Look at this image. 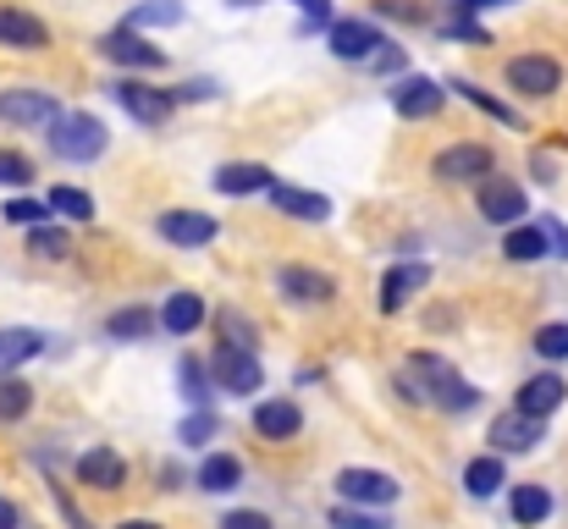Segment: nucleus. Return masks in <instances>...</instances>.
<instances>
[{"instance_id":"nucleus-1","label":"nucleus","mask_w":568,"mask_h":529,"mask_svg":"<svg viewBox=\"0 0 568 529\" xmlns=\"http://www.w3.org/2000/svg\"><path fill=\"white\" fill-rule=\"evenodd\" d=\"M403 397L408 403H436L447 414H469L480 403V391L469 380H458V369L436 353H414L408 358V375H403Z\"/></svg>"},{"instance_id":"nucleus-2","label":"nucleus","mask_w":568,"mask_h":529,"mask_svg":"<svg viewBox=\"0 0 568 529\" xmlns=\"http://www.w3.org/2000/svg\"><path fill=\"white\" fill-rule=\"evenodd\" d=\"M105 144H111V133H105V122L89 116V111H61V116L50 122V150H55L61 161H72V166L100 161Z\"/></svg>"},{"instance_id":"nucleus-3","label":"nucleus","mask_w":568,"mask_h":529,"mask_svg":"<svg viewBox=\"0 0 568 529\" xmlns=\"http://www.w3.org/2000/svg\"><path fill=\"white\" fill-rule=\"evenodd\" d=\"M204 369H210V380H215V386H226L232 397H254V391L265 386V369H260V358H254V353L215 348Z\"/></svg>"},{"instance_id":"nucleus-4","label":"nucleus","mask_w":568,"mask_h":529,"mask_svg":"<svg viewBox=\"0 0 568 529\" xmlns=\"http://www.w3.org/2000/svg\"><path fill=\"white\" fill-rule=\"evenodd\" d=\"M100 55L116 61V67H128V72H155V67H166V50L150 44L139 28H111V33L100 39Z\"/></svg>"},{"instance_id":"nucleus-5","label":"nucleus","mask_w":568,"mask_h":529,"mask_svg":"<svg viewBox=\"0 0 568 529\" xmlns=\"http://www.w3.org/2000/svg\"><path fill=\"white\" fill-rule=\"evenodd\" d=\"M475 199H480V215H486L491 226H519L525 210H530V204H525V187H519L514 176H497V172L480 176V193H475Z\"/></svg>"},{"instance_id":"nucleus-6","label":"nucleus","mask_w":568,"mask_h":529,"mask_svg":"<svg viewBox=\"0 0 568 529\" xmlns=\"http://www.w3.org/2000/svg\"><path fill=\"white\" fill-rule=\"evenodd\" d=\"M503 78H508L514 94H530V100H547V94L564 89V67L552 55H514Z\"/></svg>"},{"instance_id":"nucleus-7","label":"nucleus","mask_w":568,"mask_h":529,"mask_svg":"<svg viewBox=\"0 0 568 529\" xmlns=\"http://www.w3.org/2000/svg\"><path fill=\"white\" fill-rule=\"evenodd\" d=\"M111 100H116L133 122H144V128H161V122L172 116V105H178V94L150 89V83H139V78H122V83L111 89Z\"/></svg>"},{"instance_id":"nucleus-8","label":"nucleus","mask_w":568,"mask_h":529,"mask_svg":"<svg viewBox=\"0 0 568 529\" xmlns=\"http://www.w3.org/2000/svg\"><path fill=\"white\" fill-rule=\"evenodd\" d=\"M397 480L392 475H381V469H343L337 475V497L348 502V508H392L397 502Z\"/></svg>"},{"instance_id":"nucleus-9","label":"nucleus","mask_w":568,"mask_h":529,"mask_svg":"<svg viewBox=\"0 0 568 529\" xmlns=\"http://www.w3.org/2000/svg\"><path fill=\"white\" fill-rule=\"evenodd\" d=\"M486 441H491L497 452H536V447L547 441V425H541V419H530V414H519V408H508V414H497V419H491Z\"/></svg>"},{"instance_id":"nucleus-10","label":"nucleus","mask_w":568,"mask_h":529,"mask_svg":"<svg viewBox=\"0 0 568 529\" xmlns=\"http://www.w3.org/2000/svg\"><path fill=\"white\" fill-rule=\"evenodd\" d=\"M155 226H161V237H166L172 248H204V243L221 237V221L204 215V210H166Z\"/></svg>"},{"instance_id":"nucleus-11","label":"nucleus","mask_w":568,"mask_h":529,"mask_svg":"<svg viewBox=\"0 0 568 529\" xmlns=\"http://www.w3.org/2000/svg\"><path fill=\"white\" fill-rule=\"evenodd\" d=\"M55 116L61 111L44 89H6L0 94V122H11V128H50Z\"/></svg>"},{"instance_id":"nucleus-12","label":"nucleus","mask_w":568,"mask_h":529,"mask_svg":"<svg viewBox=\"0 0 568 529\" xmlns=\"http://www.w3.org/2000/svg\"><path fill=\"white\" fill-rule=\"evenodd\" d=\"M442 100H447V89L430 83V78H403V83H392V111H397L403 122H425V116H436Z\"/></svg>"},{"instance_id":"nucleus-13","label":"nucleus","mask_w":568,"mask_h":529,"mask_svg":"<svg viewBox=\"0 0 568 529\" xmlns=\"http://www.w3.org/2000/svg\"><path fill=\"white\" fill-rule=\"evenodd\" d=\"M72 475H78L83 486H94V491H122V486H128V458H122L116 447H89V452L72 464Z\"/></svg>"},{"instance_id":"nucleus-14","label":"nucleus","mask_w":568,"mask_h":529,"mask_svg":"<svg viewBox=\"0 0 568 529\" xmlns=\"http://www.w3.org/2000/svg\"><path fill=\"white\" fill-rule=\"evenodd\" d=\"M425 282H430V265H425V260L386 265V276H381V309H386V315H403V304H408Z\"/></svg>"},{"instance_id":"nucleus-15","label":"nucleus","mask_w":568,"mask_h":529,"mask_svg":"<svg viewBox=\"0 0 568 529\" xmlns=\"http://www.w3.org/2000/svg\"><path fill=\"white\" fill-rule=\"evenodd\" d=\"M491 172V150L486 144H453L430 161V176L436 182H475V176Z\"/></svg>"},{"instance_id":"nucleus-16","label":"nucleus","mask_w":568,"mask_h":529,"mask_svg":"<svg viewBox=\"0 0 568 529\" xmlns=\"http://www.w3.org/2000/svg\"><path fill=\"white\" fill-rule=\"evenodd\" d=\"M276 287H282V298H293V304H332V276H321V271H310V265H282L276 271Z\"/></svg>"},{"instance_id":"nucleus-17","label":"nucleus","mask_w":568,"mask_h":529,"mask_svg":"<svg viewBox=\"0 0 568 529\" xmlns=\"http://www.w3.org/2000/svg\"><path fill=\"white\" fill-rule=\"evenodd\" d=\"M254 430H260L265 441H293V436L304 430V414H298L293 397H265V403L254 408Z\"/></svg>"},{"instance_id":"nucleus-18","label":"nucleus","mask_w":568,"mask_h":529,"mask_svg":"<svg viewBox=\"0 0 568 529\" xmlns=\"http://www.w3.org/2000/svg\"><path fill=\"white\" fill-rule=\"evenodd\" d=\"M210 182H215V193H226V199H248V193H271V187H276V172H271V166H254V161H232V166H221Z\"/></svg>"},{"instance_id":"nucleus-19","label":"nucleus","mask_w":568,"mask_h":529,"mask_svg":"<svg viewBox=\"0 0 568 529\" xmlns=\"http://www.w3.org/2000/svg\"><path fill=\"white\" fill-rule=\"evenodd\" d=\"M271 204H276L282 215H293V221H310V226L332 221V199H326V193H310V187H287V182H276V187H271Z\"/></svg>"},{"instance_id":"nucleus-20","label":"nucleus","mask_w":568,"mask_h":529,"mask_svg":"<svg viewBox=\"0 0 568 529\" xmlns=\"http://www.w3.org/2000/svg\"><path fill=\"white\" fill-rule=\"evenodd\" d=\"M564 397H568V386H564V375H530L525 386H519V414H530V419H547V414H558L564 408Z\"/></svg>"},{"instance_id":"nucleus-21","label":"nucleus","mask_w":568,"mask_h":529,"mask_svg":"<svg viewBox=\"0 0 568 529\" xmlns=\"http://www.w3.org/2000/svg\"><path fill=\"white\" fill-rule=\"evenodd\" d=\"M381 44H386V39H381L376 22H337V28H332V55H337V61H371Z\"/></svg>"},{"instance_id":"nucleus-22","label":"nucleus","mask_w":568,"mask_h":529,"mask_svg":"<svg viewBox=\"0 0 568 529\" xmlns=\"http://www.w3.org/2000/svg\"><path fill=\"white\" fill-rule=\"evenodd\" d=\"M0 44H11V50H44V44H50V28H44L33 11L0 6Z\"/></svg>"},{"instance_id":"nucleus-23","label":"nucleus","mask_w":568,"mask_h":529,"mask_svg":"<svg viewBox=\"0 0 568 529\" xmlns=\"http://www.w3.org/2000/svg\"><path fill=\"white\" fill-rule=\"evenodd\" d=\"M172 337H189V332H199L204 321H210V304L199 298V293H172L166 304H161V315H155Z\"/></svg>"},{"instance_id":"nucleus-24","label":"nucleus","mask_w":568,"mask_h":529,"mask_svg":"<svg viewBox=\"0 0 568 529\" xmlns=\"http://www.w3.org/2000/svg\"><path fill=\"white\" fill-rule=\"evenodd\" d=\"M503 486H508V464H503V452H486V458H469V464H464V491H469L475 502L497 497Z\"/></svg>"},{"instance_id":"nucleus-25","label":"nucleus","mask_w":568,"mask_h":529,"mask_svg":"<svg viewBox=\"0 0 568 529\" xmlns=\"http://www.w3.org/2000/svg\"><path fill=\"white\" fill-rule=\"evenodd\" d=\"M39 353H44V337H39L33 326H6V332H0V375L22 369V364L39 358Z\"/></svg>"},{"instance_id":"nucleus-26","label":"nucleus","mask_w":568,"mask_h":529,"mask_svg":"<svg viewBox=\"0 0 568 529\" xmlns=\"http://www.w3.org/2000/svg\"><path fill=\"white\" fill-rule=\"evenodd\" d=\"M552 491L547 486H514V497H508V513H514V525H547L552 519Z\"/></svg>"},{"instance_id":"nucleus-27","label":"nucleus","mask_w":568,"mask_h":529,"mask_svg":"<svg viewBox=\"0 0 568 529\" xmlns=\"http://www.w3.org/2000/svg\"><path fill=\"white\" fill-rule=\"evenodd\" d=\"M503 254H508V260H519V265H536V260H547V232H541V221H519V226H508V237H503Z\"/></svg>"},{"instance_id":"nucleus-28","label":"nucleus","mask_w":568,"mask_h":529,"mask_svg":"<svg viewBox=\"0 0 568 529\" xmlns=\"http://www.w3.org/2000/svg\"><path fill=\"white\" fill-rule=\"evenodd\" d=\"M199 486H204V491H215V497H226V491H237V486H243V464H237L232 452H210V458L199 464Z\"/></svg>"},{"instance_id":"nucleus-29","label":"nucleus","mask_w":568,"mask_h":529,"mask_svg":"<svg viewBox=\"0 0 568 529\" xmlns=\"http://www.w3.org/2000/svg\"><path fill=\"white\" fill-rule=\"evenodd\" d=\"M215 332H221V348L260 353V332H254V321H243L237 309H215Z\"/></svg>"},{"instance_id":"nucleus-30","label":"nucleus","mask_w":568,"mask_h":529,"mask_svg":"<svg viewBox=\"0 0 568 529\" xmlns=\"http://www.w3.org/2000/svg\"><path fill=\"white\" fill-rule=\"evenodd\" d=\"M155 326H161V321H155L150 309H139V304H133V309H116V315L105 321V337H116V343H144Z\"/></svg>"},{"instance_id":"nucleus-31","label":"nucleus","mask_w":568,"mask_h":529,"mask_svg":"<svg viewBox=\"0 0 568 529\" xmlns=\"http://www.w3.org/2000/svg\"><path fill=\"white\" fill-rule=\"evenodd\" d=\"M178 386H183V397H189L193 408H210V369H204V358H193V353H183L178 358Z\"/></svg>"},{"instance_id":"nucleus-32","label":"nucleus","mask_w":568,"mask_h":529,"mask_svg":"<svg viewBox=\"0 0 568 529\" xmlns=\"http://www.w3.org/2000/svg\"><path fill=\"white\" fill-rule=\"evenodd\" d=\"M183 22V0H144L133 6V17L122 28H178Z\"/></svg>"},{"instance_id":"nucleus-33","label":"nucleus","mask_w":568,"mask_h":529,"mask_svg":"<svg viewBox=\"0 0 568 529\" xmlns=\"http://www.w3.org/2000/svg\"><path fill=\"white\" fill-rule=\"evenodd\" d=\"M447 89H458V94H464L469 105H480L486 116H497V122H508V128L519 122V111H514V105H503V100H491V94H486L480 83H469V78H447Z\"/></svg>"},{"instance_id":"nucleus-34","label":"nucleus","mask_w":568,"mask_h":529,"mask_svg":"<svg viewBox=\"0 0 568 529\" xmlns=\"http://www.w3.org/2000/svg\"><path fill=\"white\" fill-rule=\"evenodd\" d=\"M44 204H50V215H67V221H94V199H89L83 187H55Z\"/></svg>"},{"instance_id":"nucleus-35","label":"nucleus","mask_w":568,"mask_h":529,"mask_svg":"<svg viewBox=\"0 0 568 529\" xmlns=\"http://www.w3.org/2000/svg\"><path fill=\"white\" fill-rule=\"evenodd\" d=\"M215 436H221V419H215L210 408H193L189 419L178 425V441H183V447H210Z\"/></svg>"},{"instance_id":"nucleus-36","label":"nucleus","mask_w":568,"mask_h":529,"mask_svg":"<svg viewBox=\"0 0 568 529\" xmlns=\"http://www.w3.org/2000/svg\"><path fill=\"white\" fill-rule=\"evenodd\" d=\"M530 353H536V358H547V364H564V358H568V321L541 326V332L530 337Z\"/></svg>"},{"instance_id":"nucleus-37","label":"nucleus","mask_w":568,"mask_h":529,"mask_svg":"<svg viewBox=\"0 0 568 529\" xmlns=\"http://www.w3.org/2000/svg\"><path fill=\"white\" fill-rule=\"evenodd\" d=\"M28 254H39V260H67V254H72V243H67V232H61V226H50V221H44V226H33V232H28Z\"/></svg>"},{"instance_id":"nucleus-38","label":"nucleus","mask_w":568,"mask_h":529,"mask_svg":"<svg viewBox=\"0 0 568 529\" xmlns=\"http://www.w3.org/2000/svg\"><path fill=\"white\" fill-rule=\"evenodd\" d=\"M11 226H22V232H33V226H44L50 221V204L44 199H6V210H0Z\"/></svg>"},{"instance_id":"nucleus-39","label":"nucleus","mask_w":568,"mask_h":529,"mask_svg":"<svg viewBox=\"0 0 568 529\" xmlns=\"http://www.w3.org/2000/svg\"><path fill=\"white\" fill-rule=\"evenodd\" d=\"M33 408V391L22 386V380H11V375H0V425H11V419H22Z\"/></svg>"},{"instance_id":"nucleus-40","label":"nucleus","mask_w":568,"mask_h":529,"mask_svg":"<svg viewBox=\"0 0 568 529\" xmlns=\"http://www.w3.org/2000/svg\"><path fill=\"white\" fill-rule=\"evenodd\" d=\"M332 529H392V519H381L376 508H348V502H337V508H332Z\"/></svg>"},{"instance_id":"nucleus-41","label":"nucleus","mask_w":568,"mask_h":529,"mask_svg":"<svg viewBox=\"0 0 568 529\" xmlns=\"http://www.w3.org/2000/svg\"><path fill=\"white\" fill-rule=\"evenodd\" d=\"M33 182V161L17 150H0V187H28Z\"/></svg>"},{"instance_id":"nucleus-42","label":"nucleus","mask_w":568,"mask_h":529,"mask_svg":"<svg viewBox=\"0 0 568 529\" xmlns=\"http://www.w3.org/2000/svg\"><path fill=\"white\" fill-rule=\"evenodd\" d=\"M442 33H447V39H464V44H491V33H486V28H480L475 17H453V22H447Z\"/></svg>"},{"instance_id":"nucleus-43","label":"nucleus","mask_w":568,"mask_h":529,"mask_svg":"<svg viewBox=\"0 0 568 529\" xmlns=\"http://www.w3.org/2000/svg\"><path fill=\"white\" fill-rule=\"evenodd\" d=\"M381 17H392V22H425V11L419 6H408V0H376Z\"/></svg>"},{"instance_id":"nucleus-44","label":"nucleus","mask_w":568,"mask_h":529,"mask_svg":"<svg viewBox=\"0 0 568 529\" xmlns=\"http://www.w3.org/2000/svg\"><path fill=\"white\" fill-rule=\"evenodd\" d=\"M497 6H514V0H447L453 17H480V11H497Z\"/></svg>"},{"instance_id":"nucleus-45","label":"nucleus","mask_w":568,"mask_h":529,"mask_svg":"<svg viewBox=\"0 0 568 529\" xmlns=\"http://www.w3.org/2000/svg\"><path fill=\"white\" fill-rule=\"evenodd\" d=\"M221 529H276L265 513H254V508H243V513H226L221 519Z\"/></svg>"},{"instance_id":"nucleus-46","label":"nucleus","mask_w":568,"mask_h":529,"mask_svg":"<svg viewBox=\"0 0 568 529\" xmlns=\"http://www.w3.org/2000/svg\"><path fill=\"white\" fill-rule=\"evenodd\" d=\"M293 6L304 11V22H310V28H321V22L332 17V0H293Z\"/></svg>"},{"instance_id":"nucleus-47","label":"nucleus","mask_w":568,"mask_h":529,"mask_svg":"<svg viewBox=\"0 0 568 529\" xmlns=\"http://www.w3.org/2000/svg\"><path fill=\"white\" fill-rule=\"evenodd\" d=\"M371 61H376V72H403V50H397V44H386V50H376Z\"/></svg>"},{"instance_id":"nucleus-48","label":"nucleus","mask_w":568,"mask_h":529,"mask_svg":"<svg viewBox=\"0 0 568 529\" xmlns=\"http://www.w3.org/2000/svg\"><path fill=\"white\" fill-rule=\"evenodd\" d=\"M541 232H547V248H558V254L568 260V226H564V221H547Z\"/></svg>"},{"instance_id":"nucleus-49","label":"nucleus","mask_w":568,"mask_h":529,"mask_svg":"<svg viewBox=\"0 0 568 529\" xmlns=\"http://www.w3.org/2000/svg\"><path fill=\"white\" fill-rule=\"evenodd\" d=\"M210 94H215V83H204V78L183 83V100H210Z\"/></svg>"},{"instance_id":"nucleus-50","label":"nucleus","mask_w":568,"mask_h":529,"mask_svg":"<svg viewBox=\"0 0 568 529\" xmlns=\"http://www.w3.org/2000/svg\"><path fill=\"white\" fill-rule=\"evenodd\" d=\"M22 525V513H17V502H6V497H0V529H17Z\"/></svg>"},{"instance_id":"nucleus-51","label":"nucleus","mask_w":568,"mask_h":529,"mask_svg":"<svg viewBox=\"0 0 568 529\" xmlns=\"http://www.w3.org/2000/svg\"><path fill=\"white\" fill-rule=\"evenodd\" d=\"M116 529H161V525H155V519H122Z\"/></svg>"},{"instance_id":"nucleus-52","label":"nucleus","mask_w":568,"mask_h":529,"mask_svg":"<svg viewBox=\"0 0 568 529\" xmlns=\"http://www.w3.org/2000/svg\"><path fill=\"white\" fill-rule=\"evenodd\" d=\"M232 6H260V0H232Z\"/></svg>"}]
</instances>
